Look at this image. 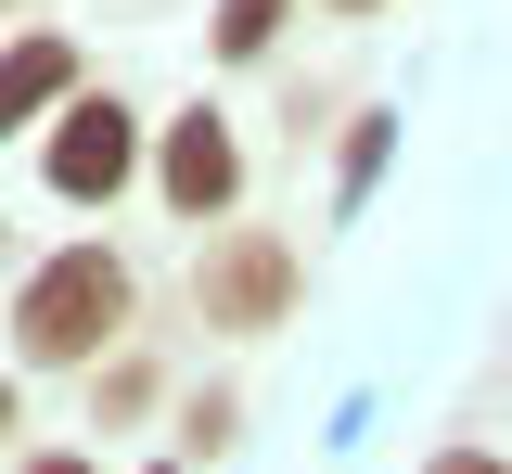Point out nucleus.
Masks as SVG:
<instances>
[{
  "instance_id": "8",
  "label": "nucleus",
  "mask_w": 512,
  "mask_h": 474,
  "mask_svg": "<svg viewBox=\"0 0 512 474\" xmlns=\"http://www.w3.org/2000/svg\"><path fill=\"white\" fill-rule=\"evenodd\" d=\"M0 436H13V385H0Z\"/></svg>"
},
{
  "instance_id": "9",
  "label": "nucleus",
  "mask_w": 512,
  "mask_h": 474,
  "mask_svg": "<svg viewBox=\"0 0 512 474\" xmlns=\"http://www.w3.org/2000/svg\"><path fill=\"white\" fill-rule=\"evenodd\" d=\"M39 474H90V462H39Z\"/></svg>"
},
{
  "instance_id": "1",
  "label": "nucleus",
  "mask_w": 512,
  "mask_h": 474,
  "mask_svg": "<svg viewBox=\"0 0 512 474\" xmlns=\"http://www.w3.org/2000/svg\"><path fill=\"white\" fill-rule=\"evenodd\" d=\"M128 321V270L103 257V244H77V257H52V270L13 295V334H26V359H90V346Z\"/></svg>"
},
{
  "instance_id": "4",
  "label": "nucleus",
  "mask_w": 512,
  "mask_h": 474,
  "mask_svg": "<svg viewBox=\"0 0 512 474\" xmlns=\"http://www.w3.org/2000/svg\"><path fill=\"white\" fill-rule=\"evenodd\" d=\"M231 180H244L231 129H218V116H180V129H167V205H180V218H218Z\"/></svg>"
},
{
  "instance_id": "6",
  "label": "nucleus",
  "mask_w": 512,
  "mask_h": 474,
  "mask_svg": "<svg viewBox=\"0 0 512 474\" xmlns=\"http://www.w3.org/2000/svg\"><path fill=\"white\" fill-rule=\"evenodd\" d=\"M295 0H218V52H269Z\"/></svg>"
},
{
  "instance_id": "10",
  "label": "nucleus",
  "mask_w": 512,
  "mask_h": 474,
  "mask_svg": "<svg viewBox=\"0 0 512 474\" xmlns=\"http://www.w3.org/2000/svg\"><path fill=\"white\" fill-rule=\"evenodd\" d=\"M346 13H372V0H346Z\"/></svg>"
},
{
  "instance_id": "7",
  "label": "nucleus",
  "mask_w": 512,
  "mask_h": 474,
  "mask_svg": "<svg viewBox=\"0 0 512 474\" xmlns=\"http://www.w3.org/2000/svg\"><path fill=\"white\" fill-rule=\"evenodd\" d=\"M436 474H512V462H487V449H448V462Z\"/></svg>"
},
{
  "instance_id": "5",
  "label": "nucleus",
  "mask_w": 512,
  "mask_h": 474,
  "mask_svg": "<svg viewBox=\"0 0 512 474\" xmlns=\"http://www.w3.org/2000/svg\"><path fill=\"white\" fill-rule=\"evenodd\" d=\"M64 77H77L64 39H13V52H0V129H26L39 103H64Z\"/></svg>"
},
{
  "instance_id": "3",
  "label": "nucleus",
  "mask_w": 512,
  "mask_h": 474,
  "mask_svg": "<svg viewBox=\"0 0 512 474\" xmlns=\"http://www.w3.org/2000/svg\"><path fill=\"white\" fill-rule=\"evenodd\" d=\"M128 154H141V141H128V116H116V103H64V129H52V193L103 205V193L128 180Z\"/></svg>"
},
{
  "instance_id": "2",
  "label": "nucleus",
  "mask_w": 512,
  "mask_h": 474,
  "mask_svg": "<svg viewBox=\"0 0 512 474\" xmlns=\"http://www.w3.org/2000/svg\"><path fill=\"white\" fill-rule=\"evenodd\" d=\"M282 295H295V257H282L269 231H231V244L205 257V321H218V334H256V321H282Z\"/></svg>"
}]
</instances>
